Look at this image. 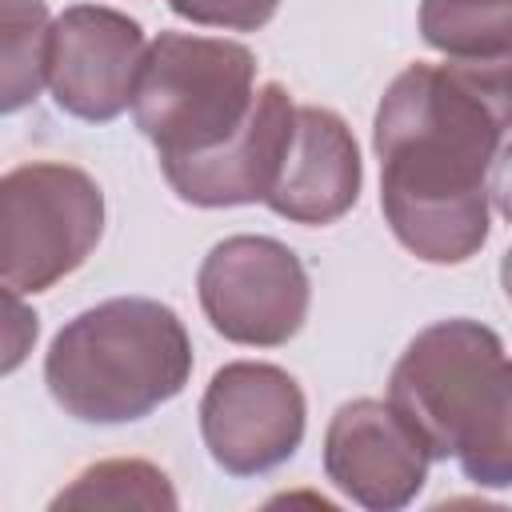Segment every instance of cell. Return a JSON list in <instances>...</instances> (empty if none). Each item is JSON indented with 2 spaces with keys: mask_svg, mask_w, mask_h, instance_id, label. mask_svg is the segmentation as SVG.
Segmentation results:
<instances>
[{
  "mask_svg": "<svg viewBox=\"0 0 512 512\" xmlns=\"http://www.w3.org/2000/svg\"><path fill=\"white\" fill-rule=\"evenodd\" d=\"M4 288L36 296L72 276L104 236L100 184L60 160H32L4 176Z\"/></svg>",
  "mask_w": 512,
  "mask_h": 512,
  "instance_id": "5",
  "label": "cell"
},
{
  "mask_svg": "<svg viewBox=\"0 0 512 512\" xmlns=\"http://www.w3.org/2000/svg\"><path fill=\"white\" fill-rule=\"evenodd\" d=\"M192 340L184 320L148 296H116L72 316L48 344L44 384L84 424L144 420L184 392Z\"/></svg>",
  "mask_w": 512,
  "mask_h": 512,
  "instance_id": "3",
  "label": "cell"
},
{
  "mask_svg": "<svg viewBox=\"0 0 512 512\" xmlns=\"http://www.w3.org/2000/svg\"><path fill=\"white\" fill-rule=\"evenodd\" d=\"M420 36L460 64H508L512 0H420Z\"/></svg>",
  "mask_w": 512,
  "mask_h": 512,
  "instance_id": "12",
  "label": "cell"
},
{
  "mask_svg": "<svg viewBox=\"0 0 512 512\" xmlns=\"http://www.w3.org/2000/svg\"><path fill=\"white\" fill-rule=\"evenodd\" d=\"M172 480L148 460H100L88 464L68 488L52 496V508H176Z\"/></svg>",
  "mask_w": 512,
  "mask_h": 512,
  "instance_id": "14",
  "label": "cell"
},
{
  "mask_svg": "<svg viewBox=\"0 0 512 512\" xmlns=\"http://www.w3.org/2000/svg\"><path fill=\"white\" fill-rule=\"evenodd\" d=\"M432 452L392 400H348L324 432V476L360 508H408L428 480Z\"/></svg>",
  "mask_w": 512,
  "mask_h": 512,
  "instance_id": "9",
  "label": "cell"
},
{
  "mask_svg": "<svg viewBox=\"0 0 512 512\" xmlns=\"http://www.w3.org/2000/svg\"><path fill=\"white\" fill-rule=\"evenodd\" d=\"M500 288H504V296L512 300V248L500 256Z\"/></svg>",
  "mask_w": 512,
  "mask_h": 512,
  "instance_id": "17",
  "label": "cell"
},
{
  "mask_svg": "<svg viewBox=\"0 0 512 512\" xmlns=\"http://www.w3.org/2000/svg\"><path fill=\"white\" fill-rule=\"evenodd\" d=\"M52 24L44 0H0V112H20L48 84Z\"/></svg>",
  "mask_w": 512,
  "mask_h": 512,
  "instance_id": "13",
  "label": "cell"
},
{
  "mask_svg": "<svg viewBox=\"0 0 512 512\" xmlns=\"http://www.w3.org/2000/svg\"><path fill=\"white\" fill-rule=\"evenodd\" d=\"M508 84H512V64H508Z\"/></svg>",
  "mask_w": 512,
  "mask_h": 512,
  "instance_id": "18",
  "label": "cell"
},
{
  "mask_svg": "<svg viewBox=\"0 0 512 512\" xmlns=\"http://www.w3.org/2000/svg\"><path fill=\"white\" fill-rule=\"evenodd\" d=\"M256 56L224 36L160 32L140 64L132 116L160 160L212 152L256 104Z\"/></svg>",
  "mask_w": 512,
  "mask_h": 512,
  "instance_id": "4",
  "label": "cell"
},
{
  "mask_svg": "<svg viewBox=\"0 0 512 512\" xmlns=\"http://www.w3.org/2000/svg\"><path fill=\"white\" fill-rule=\"evenodd\" d=\"M292 128H296V104L284 84L268 80L260 84L256 104L232 140H224L212 152L160 160L164 180L184 204L196 208L264 204L284 168Z\"/></svg>",
  "mask_w": 512,
  "mask_h": 512,
  "instance_id": "10",
  "label": "cell"
},
{
  "mask_svg": "<svg viewBox=\"0 0 512 512\" xmlns=\"http://www.w3.org/2000/svg\"><path fill=\"white\" fill-rule=\"evenodd\" d=\"M388 400L476 488H512V360L504 340L468 316L412 336L388 376Z\"/></svg>",
  "mask_w": 512,
  "mask_h": 512,
  "instance_id": "2",
  "label": "cell"
},
{
  "mask_svg": "<svg viewBox=\"0 0 512 512\" xmlns=\"http://www.w3.org/2000/svg\"><path fill=\"white\" fill-rule=\"evenodd\" d=\"M488 192H492V204L496 212L512 224V140L500 148L496 164H492V180H488Z\"/></svg>",
  "mask_w": 512,
  "mask_h": 512,
  "instance_id": "16",
  "label": "cell"
},
{
  "mask_svg": "<svg viewBox=\"0 0 512 512\" xmlns=\"http://www.w3.org/2000/svg\"><path fill=\"white\" fill-rule=\"evenodd\" d=\"M360 180L364 164L344 116L320 104H300L284 168L264 204L292 224L320 228L360 200Z\"/></svg>",
  "mask_w": 512,
  "mask_h": 512,
  "instance_id": "11",
  "label": "cell"
},
{
  "mask_svg": "<svg viewBox=\"0 0 512 512\" xmlns=\"http://www.w3.org/2000/svg\"><path fill=\"white\" fill-rule=\"evenodd\" d=\"M148 40L144 28L104 4H72L52 24L48 88L60 112L108 124L132 108Z\"/></svg>",
  "mask_w": 512,
  "mask_h": 512,
  "instance_id": "8",
  "label": "cell"
},
{
  "mask_svg": "<svg viewBox=\"0 0 512 512\" xmlns=\"http://www.w3.org/2000/svg\"><path fill=\"white\" fill-rule=\"evenodd\" d=\"M308 428L300 384L260 360L216 368L200 396V436L216 468L228 476H260L296 456Z\"/></svg>",
  "mask_w": 512,
  "mask_h": 512,
  "instance_id": "7",
  "label": "cell"
},
{
  "mask_svg": "<svg viewBox=\"0 0 512 512\" xmlns=\"http://www.w3.org/2000/svg\"><path fill=\"white\" fill-rule=\"evenodd\" d=\"M508 64H408L380 96V212L424 264H464L488 240V172L512 128Z\"/></svg>",
  "mask_w": 512,
  "mask_h": 512,
  "instance_id": "1",
  "label": "cell"
},
{
  "mask_svg": "<svg viewBox=\"0 0 512 512\" xmlns=\"http://www.w3.org/2000/svg\"><path fill=\"white\" fill-rule=\"evenodd\" d=\"M168 8L180 20H192V24H204V28L256 32L276 16L280 0H168Z\"/></svg>",
  "mask_w": 512,
  "mask_h": 512,
  "instance_id": "15",
  "label": "cell"
},
{
  "mask_svg": "<svg viewBox=\"0 0 512 512\" xmlns=\"http://www.w3.org/2000/svg\"><path fill=\"white\" fill-rule=\"evenodd\" d=\"M208 324L248 348H280L308 320V272L300 256L272 236H228L212 244L196 272Z\"/></svg>",
  "mask_w": 512,
  "mask_h": 512,
  "instance_id": "6",
  "label": "cell"
}]
</instances>
